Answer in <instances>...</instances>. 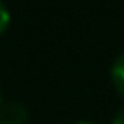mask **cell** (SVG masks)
<instances>
[{
	"mask_svg": "<svg viewBox=\"0 0 124 124\" xmlns=\"http://www.w3.org/2000/svg\"><path fill=\"white\" fill-rule=\"evenodd\" d=\"M29 114L19 101L0 103V124H27Z\"/></svg>",
	"mask_w": 124,
	"mask_h": 124,
	"instance_id": "obj_1",
	"label": "cell"
},
{
	"mask_svg": "<svg viewBox=\"0 0 124 124\" xmlns=\"http://www.w3.org/2000/svg\"><path fill=\"white\" fill-rule=\"evenodd\" d=\"M112 83H114L116 91L124 97V54L116 58L114 66H112Z\"/></svg>",
	"mask_w": 124,
	"mask_h": 124,
	"instance_id": "obj_2",
	"label": "cell"
},
{
	"mask_svg": "<svg viewBox=\"0 0 124 124\" xmlns=\"http://www.w3.org/2000/svg\"><path fill=\"white\" fill-rule=\"evenodd\" d=\"M8 21H10V15H8V8L4 6V2L0 0V35L6 31L8 27Z\"/></svg>",
	"mask_w": 124,
	"mask_h": 124,
	"instance_id": "obj_3",
	"label": "cell"
},
{
	"mask_svg": "<svg viewBox=\"0 0 124 124\" xmlns=\"http://www.w3.org/2000/svg\"><path fill=\"white\" fill-rule=\"evenodd\" d=\"M112 124H124V108L116 114V118H114V122H112Z\"/></svg>",
	"mask_w": 124,
	"mask_h": 124,
	"instance_id": "obj_4",
	"label": "cell"
},
{
	"mask_svg": "<svg viewBox=\"0 0 124 124\" xmlns=\"http://www.w3.org/2000/svg\"><path fill=\"white\" fill-rule=\"evenodd\" d=\"M79 124H91V122H79Z\"/></svg>",
	"mask_w": 124,
	"mask_h": 124,
	"instance_id": "obj_5",
	"label": "cell"
}]
</instances>
